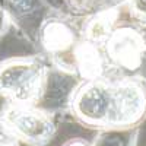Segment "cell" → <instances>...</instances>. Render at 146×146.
<instances>
[{"instance_id":"cell-9","label":"cell","mask_w":146,"mask_h":146,"mask_svg":"<svg viewBox=\"0 0 146 146\" xmlns=\"http://www.w3.org/2000/svg\"><path fill=\"white\" fill-rule=\"evenodd\" d=\"M18 143H19V139L0 120V146H18Z\"/></svg>"},{"instance_id":"cell-8","label":"cell","mask_w":146,"mask_h":146,"mask_svg":"<svg viewBox=\"0 0 146 146\" xmlns=\"http://www.w3.org/2000/svg\"><path fill=\"white\" fill-rule=\"evenodd\" d=\"M111 22L105 15H101L98 18H95L94 21H91V23L88 25L86 34L88 38L92 41H102L110 35V28H111Z\"/></svg>"},{"instance_id":"cell-10","label":"cell","mask_w":146,"mask_h":146,"mask_svg":"<svg viewBox=\"0 0 146 146\" xmlns=\"http://www.w3.org/2000/svg\"><path fill=\"white\" fill-rule=\"evenodd\" d=\"M9 2L16 10H21V12L28 10L32 5V0H9Z\"/></svg>"},{"instance_id":"cell-3","label":"cell","mask_w":146,"mask_h":146,"mask_svg":"<svg viewBox=\"0 0 146 146\" xmlns=\"http://www.w3.org/2000/svg\"><path fill=\"white\" fill-rule=\"evenodd\" d=\"M114 86L102 82H91L83 86L75 98V113L88 124L108 126L113 111Z\"/></svg>"},{"instance_id":"cell-11","label":"cell","mask_w":146,"mask_h":146,"mask_svg":"<svg viewBox=\"0 0 146 146\" xmlns=\"http://www.w3.org/2000/svg\"><path fill=\"white\" fill-rule=\"evenodd\" d=\"M133 9L139 16L146 18V0H133Z\"/></svg>"},{"instance_id":"cell-2","label":"cell","mask_w":146,"mask_h":146,"mask_svg":"<svg viewBox=\"0 0 146 146\" xmlns=\"http://www.w3.org/2000/svg\"><path fill=\"white\" fill-rule=\"evenodd\" d=\"M0 120L19 140L28 145H44L54 135V124L50 117L25 104L10 102L0 113Z\"/></svg>"},{"instance_id":"cell-12","label":"cell","mask_w":146,"mask_h":146,"mask_svg":"<svg viewBox=\"0 0 146 146\" xmlns=\"http://www.w3.org/2000/svg\"><path fill=\"white\" fill-rule=\"evenodd\" d=\"M66 146H89V145L85 143V142H82V140H73V142L67 143Z\"/></svg>"},{"instance_id":"cell-4","label":"cell","mask_w":146,"mask_h":146,"mask_svg":"<svg viewBox=\"0 0 146 146\" xmlns=\"http://www.w3.org/2000/svg\"><path fill=\"white\" fill-rule=\"evenodd\" d=\"M146 113V94L136 82H123L114 86L113 111L108 127H130L139 123Z\"/></svg>"},{"instance_id":"cell-6","label":"cell","mask_w":146,"mask_h":146,"mask_svg":"<svg viewBox=\"0 0 146 146\" xmlns=\"http://www.w3.org/2000/svg\"><path fill=\"white\" fill-rule=\"evenodd\" d=\"M41 40L44 47L48 51H62L69 48L73 42V34L72 31L62 22L51 21L48 22L42 29Z\"/></svg>"},{"instance_id":"cell-5","label":"cell","mask_w":146,"mask_h":146,"mask_svg":"<svg viewBox=\"0 0 146 146\" xmlns=\"http://www.w3.org/2000/svg\"><path fill=\"white\" fill-rule=\"evenodd\" d=\"M143 50L142 38L130 29L117 31L110 40L108 51L113 58L129 69H135L140 63V54Z\"/></svg>"},{"instance_id":"cell-1","label":"cell","mask_w":146,"mask_h":146,"mask_svg":"<svg viewBox=\"0 0 146 146\" xmlns=\"http://www.w3.org/2000/svg\"><path fill=\"white\" fill-rule=\"evenodd\" d=\"M44 66L35 58H13L0 64V95L13 102L29 105L42 89Z\"/></svg>"},{"instance_id":"cell-7","label":"cell","mask_w":146,"mask_h":146,"mask_svg":"<svg viewBox=\"0 0 146 146\" xmlns=\"http://www.w3.org/2000/svg\"><path fill=\"white\" fill-rule=\"evenodd\" d=\"M78 56V63L79 69L82 70V75L86 78H95L100 73L101 69V60L100 56L96 53V50L89 45V44H83L79 50L76 51Z\"/></svg>"}]
</instances>
